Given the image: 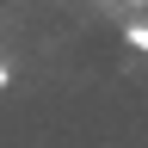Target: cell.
<instances>
[{"mask_svg":"<svg viewBox=\"0 0 148 148\" xmlns=\"http://www.w3.org/2000/svg\"><path fill=\"white\" fill-rule=\"evenodd\" d=\"M6 80H12V68H6V62H0V86H6Z\"/></svg>","mask_w":148,"mask_h":148,"instance_id":"cell-1","label":"cell"}]
</instances>
